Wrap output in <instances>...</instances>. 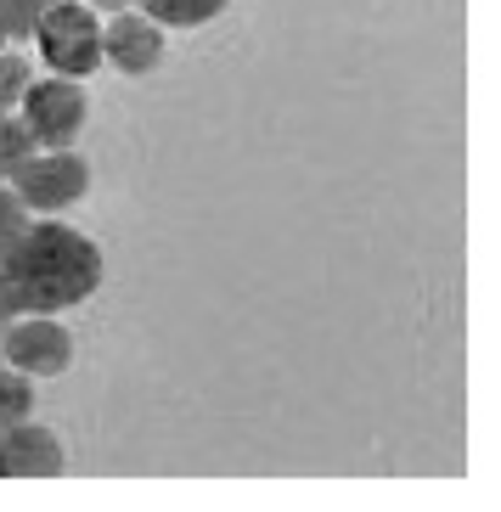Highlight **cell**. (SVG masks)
<instances>
[{
	"instance_id": "cell-1",
	"label": "cell",
	"mask_w": 501,
	"mask_h": 512,
	"mask_svg": "<svg viewBox=\"0 0 501 512\" xmlns=\"http://www.w3.org/2000/svg\"><path fill=\"white\" fill-rule=\"evenodd\" d=\"M102 271L107 259L85 231L40 214L0 254V299L12 304V316H62L102 287Z\"/></svg>"
},
{
	"instance_id": "cell-2",
	"label": "cell",
	"mask_w": 501,
	"mask_h": 512,
	"mask_svg": "<svg viewBox=\"0 0 501 512\" xmlns=\"http://www.w3.org/2000/svg\"><path fill=\"white\" fill-rule=\"evenodd\" d=\"M40 62L62 79H85L102 68V12H91L85 0H51L40 29H34Z\"/></svg>"
},
{
	"instance_id": "cell-3",
	"label": "cell",
	"mask_w": 501,
	"mask_h": 512,
	"mask_svg": "<svg viewBox=\"0 0 501 512\" xmlns=\"http://www.w3.org/2000/svg\"><path fill=\"white\" fill-rule=\"evenodd\" d=\"M12 192L23 197L29 214H62L91 192V164L74 147H40L29 164L12 175Z\"/></svg>"
},
{
	"instance_id": "cell-4",
	"label": "cell",
	"mask_w": 501,
	"mask_h": 512,
	"mask_svg": "<svg viewBox=\"0 0 501 512\" xmlns=\"http://www.w3.org/2000/svg\"><path fill=\"white\" fill-rule=\"evenodd\" d=\"M17 113H23V124L34 130L40 147H74V136L85 130V119H91V96H85L79 79L46 74V79H34L29 91H23Z\"/></svg>"
},
{
	"instance_id": "cell-5",
	"label": "cell",
	"mask_w": 501,
	"mask_h": 512,
	"mask_svg": "<svg viewBox=\"0 0 501 512\" xmlns=\"http://www.w3.org/2000/svg\"><path fill=\"white\" fill-rule=\"evenodd\" d=\"M0 361L29 377H62L74 366V332L57 316H12L0 332Z\"/></svg>"
},
{
	"instance_id": "cell-6",
	"label": "cell",
	"mask_w": 501,
	"mask_h": 512,
	"mask_svg": "<svg viewBox=\"0 0 501 512\" xmlns=\"http://www.w3.org/2000/svg\"><path fill=\"white\" fill-rule=\"evenodd\" d=\"M102 62H113L119 74L141 79L164 62V23H152L141 6L102 17Z\"/></svg>"
},
{
	"instance_id": "cell-7",
	"label": "cell",
	"mask_w": 501,
	"mask_h": 512,
	"mask_svg": "<svg viewBox=\"0 0 501 512\" xmlns=\"http://www.w3.org/2000/svg\"><path fill=\"white\" fill-rule=\"evenodd\" d=\"M62 467H68V451L46 422L23 417L0 428V479H57Z\"/></svg>"
},
{
	"instance_id": "cell-8",
	"label": "cell",
	"mask_w": 501,
	"mask_h": 512,
	"mask_svg": "<svg viewBox=\"0 0 501 512\" xmlns=\"http://www.w3.org/2000/svg\"><path fill=\"white\" fill-rule=\"evenodd\" d=\"M231 0H141V12L164 29H198V23H214Z\"/></svg>"
},
{
	"instance_id": "cell-9",
	"label": "cell",
	"mask_w": 501,
	"mask_h": 512,
	"mask_svg": "<svg viewBox=\"0 0 501 512\" xmlns=\"http://www.w3.org/2000/svg\"><path fill=\"white\" fill-rule=\"evenodd\" d=\"M34 152H40V141H34V130L23 124V113H0V181H12Z\"/></svg>"
},
{
	"instance_id": "cell-10",
	"label": "cell",
	"mask_w": 501,
	"mask_h": 512,
	"mask_svg": "<svg viewBox=\"0 0 501 512\" xmlns=\"http://www.w3.org/2000/svg\"><path fill=\"white\" fill-rule=\"evenodd\" d=\"M34 411V377L0 361V428H12Z\"/></svg>"
},
{
	"instance_id": "cell-11",
	"label": "cell",
	"mask_w": 501,
	"mask_h": 512,
	"mask_svg": "<svg viewBox=\"0 0 501 512\" xmlns=\"http://www.w3.org/2000/svg\"><path fill=\"white\" fill-rule=\"evenodd\" d=\"M46 6H51V0H0V40H6V46L34 40V29H40Z\"/></svg>"
},
{
	"instance_id": "cell-12",
	"label": "cell",
	"mask_w": 501,
	"mask_h": 512,
	"mask_svg": "<svg viewBox=\"0 0 501 512\" xmlns=\"http://www.w3.org/2000/svg\"><path fill=\"white\" fill-rule=\"evenodd\" d=\"M29 85H34V62L23 51L0 46V113H17V102H23Z\"/></svg>"
},
{
	"instance_id": "cell-13",
	"label": "cell",
	"mask_w": 501,
	"mask_h": 512,
	"mask_svg": "<svg viewBox=\"0 0 501 512\" xmlns=\"http://www.w3.org/2000/svg\"><path fill=\"white\" fill-rule=\"evenodd\" d=\"M23 226H29V209H23V197L12 192V181H0V254H6L17 237H23Z\"/></svg>"
},
{
	"instance_id": "cell-14",
	"label": "cell",
	"mask_w": 501,
	"mask_h": 512,
	"mask_svg": "<svg viewBox=\"0 0 501 512\" xmlns=\"http://www.w3.org/2000/svg\"><path fill=\"white\" fill-rule=\"evenodd\" d=\"M85 6H91V12H130V6H141V0H85Z\"/></svg>"
},
{
	"instance_id": "cell-15",
	"label": "cell",
	"mask_w": 501,
	"mask_h": 512,
	"mask_svg": "<svg viewBox=\"0 0 501 512\" xmlns=\"http://www.w3.org/2000/svg\"><path fill=\"white\" fill-rule=\"evenodd\" d=\"M0 46H6V40H0Z\"/></svg>"
},
{
	"instance_id": "cell-16",
	"label": "cell",
	"mask_w": 501,
	"mask_h": 512,
	"mask_svg": "<svg viewBox=\"0 0 501 512\" xmlns=\"http://www.w3.org/2000/svg\"><path fill=\"white\" fill-rule=\"evenodd\" d=\"M0 332H6V327H0Z\"/></svg>"
}]
</instances>
